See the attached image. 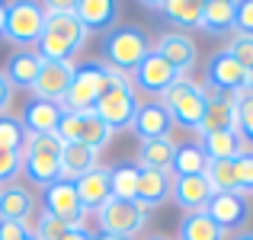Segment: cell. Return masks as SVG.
<instances>
[{"mask_svg": "<svg viewBox=\"0 0 253 240\" xmlns=\"http://www.w3.org/2000/svg\"><path fill=\"white\" fill-rule=\"evenodd\" d=\"M154 51L170 64L173 71H176V74H183V77L199 64V45H196V39L186 36V32H179V29L164 32V36L157 39Z\"/></svg>", "mask_w": 253, "mask_h": 240, "instance_id": "cell-14", "label": "cell"}, {"mask_svg": "<svg viewBox=\"0 0 253 240\" xmlns=\"http://www.w3.org/2000/svg\"><path fill=\"white\" fill-rule=\"evenodd\" d=\"M39 71H42V58L36 55V48H29V51H13V55L6 58L3 77L10 80L13 90H32Z\"/></svg>", "mask_w": 253, "mask_h": 240, "instance_id": "cell-24", "label": "cell"}, {"mask_svg": "<svg viewBox=\"0 0 253 240\" xmlns=\"http://www.w3.org/2000/svg\"><path fill=\"white\" fill-rule=\"evenodd\" d=\"M26 138L29 131L23 128L16 116H0V151H13V154H23Z\"/></svg>", "mask_w": 253, "mask_h": 240, "instance_id": "cell-33", "label": "cell"}, {"mask_svg": "<svg viewBox=\"0 0 253 240\" xmlns=\"http://www.w3.org/2000/svg\"><path fill=\"white\" fill-rule=\"evenodd\" d=\"M71 77H74V61H42L32 93H36V99H45V103H64Z\"/></svg>", "mask_w": 253, "mask_h": 240, "instance_id": "cell-16", "label": "cell"}, {"mask_svg": "<svg viewBox=\"0 0 253 240\" xmlns=\"http://www.w3.org/2000/svg\"><path fill=\"white\" fill-rule=\"evenodd\" d=\"M215 196V189H211V183L202 176H173V192L170 199L183 208V215H189V211H205V205H209V199Z\"/></svg>", "mask_w": 253, "mask_h": 240, "instance_id": "cell-18", "label": "cell"}, {"mask_svg": "<svg viewBox=\"0 0 253 240\" xmlns=\"http://www.w3.org/2000/svg\"><path fill=\"white\" fill-rule=\"evenodd\" d=\"M237 135L247 148H253V90L237 96Z\"/></svg>", "mask_w": 253, "mask_h": 240, "instance_id": "cell-35", "label": "cell"}, {"mask_svg": "<svg viewBox=\"0 0 253 240\" xmlns=\"http://www.w3.org/2000/svg\"><path fill=\"white\" fill-rule=\"evenodd\" d=\"M29 240H32V237H29Z\"/></svg>", "mask_w": 253, "mask_h": 240, "instance_id": "cell-48", "label": "cell"}, {"mask_svg": "<svg viewBox=\"0 0 253 240\" xmlns=\"http://www.w3.org/2000/svg\"><path fill=\"white\" fill-rule=\"evenodd\" d=\"M234 176H237V192L253 196V148L234 157Z\"/></svg>", "mask_w": 253, "mask_h": 240, "instance_id": "cell-38", "label": "cell"}, {"mask_svg": "<svg viewBox=\"0 0 253 240\" xmlns=\"http://www.w3.org/2000/svg\"><path fill=\"white\" fill-rule=\"evenodd\" d=\"M74 189H77V199H81V205H84L86 215H90V211H99L112 199L109 166H96V170H90L86 176H81L74 183Z\"/></svg>", "mask_w": 253, "mask_h": 240, "instance_id": "cell-20", "label": "cell"}, {"mask_svg": "<svg viewBox=\"0 0 253 240\" xmlns=\"http://www.w3.org/2000/svg\"><path fill=\"white\" fill-rule=\"evenodd\" d=\"M199 148L205 151L209 160H234L237 154L247 151V144L241 141L237 131H209V135H202Z\"/></svg>", "mask_w": 253, "mask_h": 240, "instance_id": "cell-29", "label": "cell"}, {"mask_svg": "<svg viewBox=\"0 0 253 240\" xmlns=\"http://www.w3.org/2000/svg\"><path fill=\"white\" fill-rule=\"evenodd\" d=\"M138 163H119L109 166V186H112V199L122 202H135V189H138Z\"/></svg>", "mask_w": 253, "mask_h": 240, "instance_id": "cell-32", "label": "cell"}, {"mask_svg": "<svg viewBox=\"0 0 253 240\" xmlns=\"http://www.w3.org/2000/svg\"><path fill=\"white\" fill-rule=\"evenodd\" d=\"M99 218V231L122 240H135L148 224V211L138 208L135 202H122V199H109L103 208L96 211Z\"/></svg>", "mask_w": 253, "mask_h": 240, "instance_id": "cell-9", "label": "cell"}, {"mask_svg": "<svg viewBox=\"0 0 253 240\" xmlns=\"http://www.w3.org/2000/svg\"><path fill=\"white\" fill-rule=\"evenodd\" d=\"M93 240H122V237H112V234H103V231H99V234H93Z\"/></svg>", "mask_w": 253, "mask_h": 240, "instance_id": "cell-46", "label": "cell"}, {"mask_svg": "<svg viewBox=\"0 0 253 240\" xmlns=\"http://www.w3.org/2000/svg\"><path fill=\"white\" fill-rule=\"evenodd\" d=\"M205 166H209V157L199 148L196 141L189 144H176V154H173V176H202Z\"/></svg>", "mask_w": 253, "mask_h": 240, "instance_id": "cell-31", "label": "cell"}, {"mask_svg": "<svg viewBox=\"0 0 253 240\" xmlns=\"http://www.w3.org/2000/svg\"><path fill=\"white\" fill-rule=\"evenodd\" d=\"M205 215L221 231H237L241 234L250 221V199L244 192H215L205 205Z\"/></svg>", "mask_w": 253, "mask_h": 240, "instance_id": "cell-13", "label": "cell"}, {"mask_svg": "<svg viewBox=\"0 0 253 240\" xmlns=\"http://www.w3.org/2000/svg\"><path fill=\"white\" fill-rule=\"evenodd\" d=\"M42 29H45V10H42V3H32V0H13V3H6L3 39L16 51L36 48V42L42 39Z\"/></svg>", "mask_w": 253, "mask_h": 240, "instance_id": "cell-7", "label": "cell"}, {"mask_svg": "<svg viewBox=\"0 0 253 240\" xmlns=\"http://www.w3.org/2000/svg\"><path fill=\"white\" fill-rule=\"evenodd\" d=\"M179 77H183V74H176V71H173L170 64L164 61V58L157 55L154 48H151L148 55H144V61L138 64L135 71H131V77H128V80H131V86H135V93H144V96L161 99Z\"/></svg>", "mask_w": 253, "mask_h": 240, "instance_id": "cell-12", "label": "cell"}, {"mask_svg": "<svg viewBox=\"0 0 253 240\" xmlns=\"http://www.w3.org/2000/svg\"><path fill=\"white\" fill-rule=\"evenodd\" d=\"M61 116H64V106H61V103L32 99V103H26L23 119H19V122H23V128L29 131V135H55Z\"/></svg>", "mask_w": 253, "mask_h": 240, "instance_id": "cell-22", "label": "cell"}, {"mask_svg": "<svg viewBox=\"0 0 253 240\" xmlns=\"http://www.w3.org/2000/svg\"><path fill=\"white\" fill-rule=\"evenodd\" d=\"M42 211L51 215V218H58V221L68 224V228H84V221H86V211H84L81 199H77V189H74L71 179H55V183L45 189Z\"/></svg>", "mask_w": 253, "mask_h": 240, "instance_id": "cell-11", "label": "cell"}, {"mask_svg": "<svg viewBox=\"0 0 253 240\" xmlns=\"http://www.w3.org/2000/svg\"><path fill=\"white\" fill-rule=\"evenodd\" d=\"M176 234H179V240H228V231H221L205 211H189V215H183Z\"/></svg>", "mask_w": 253, "mask_h": 240, "instance_id": "cell-30", "label": "cell"}, {"mask_svg": "<svg viewBox=\"0 0 253 240\" xmlns=\"http://www.w3.org/2000/svg\"><path fill=\"white\" fill-rule=\"evenodd\" d=\"M144 240H167V237H161V234H154V237H144Z\"/></svg>", "mask_w": 253, "mask_h": 240, "instance_id": "cell-47", "label": "cell"}, {"mask_svg": "<svg viewBox=\"0 0 253 240\" xmlns=\"http://www.w3.org/2000/svg\"><path fill=\"white\" fill-rule=\"evenodd\" d=\"M205 179L211 183L215 192H237V176H234V160H209Z\"/></svg>", "mask_w": 253, "mask_h": 240, "instance_id": "cell-34", "label": "cell"}, {"mask_svg": "<svg viewBox=\"0 0 253 240\" xmlns=\"http://www.w3.org/2000/svg\"><path fill=\"white\" fill-rule=\"evenodd\" d=\"M64 240H93V231H86V228H68Z\"/></svg>", "mask_w": 253, "mask_h": 240, "instance_id": "cell-43", "label": "cell"}, {"mask_svg": "<svg viewBox=\"0 0 253 240\" xmlns=\"http://www.w3.org/2000/svg\"><path fill=\"white\" fill-rule=\"evenodd\" d=\"M202 90H205V116L199 125V138L209 131H237V96L209 90V86H202Z\"/></svg>", "mask_w": 253, "mask_h": 240, "instance_id": "cell-15", "label": "cell"}, {"mask_svg": "<svg viewBox=\"0 0 253 240\" xmlns=\"http://www.w3.org/2000/svg\"><path fill=\"white\" fill-rule=\"evenodd\" d=\"M202 86L218 90V93H228V96H244L247 90H253V77L221 48V51H215V55L209 58V64H205V83Z\"/></svg>", "mask_w": 253, "mask_h": 240, "instance_id": "cell-10", "label": "cell"}, {"mask_svg": "<svg viewBox=\"0 0 253 240\" xmlns=\"http://www.w3.org/2000/svg\"><path fill=\"white\" fill-rule=\"evenodd\" d=\"M199 29L209 36H234V0H205Z\"/></svg>", "mask_w": 253, "mask_h": 240, "instance_id": "cell-28", "label": "cell"}, {"mask_svg": "<svg viewBox=\"0 0 253 240\" xmlns=\"http://www.w3.org/2000/svg\"><path fill=\"white\" fill-rule=\"evenodd\" d=\"M161 106L167 109L173 125L199 135V125H202V116H205V90H202V83H196V80H189V77H179L176 83L161 96Z\"/></svg>", "mask_w": 253, "mask_h": 240, "instance_id": "cell-5", "label": "cell"}, {"mask_svg": "<svg viewBox=\"0 0 253 240\" xmlns=\"http://www.w3.org/2000/svg\"><path fill=\"white\" fill-rule=\"evenodd\" d=\"M93 112L112 128V135L131 128V119H135V112H138V93H135V86H131V80L109 68V86H106V93L96 99Z\"/></svg>", "mask_w": 253, "mask_h": 240, "instance_id": "cell-3", "label": "cell"}, {"mask_svg": "<svg viewBox=\"0 0 253 240\" xmlns=\"http://www.w3.org/2000/svg\"><path fill=\"white\" fill-rule=\"evenodd\" d=\"M74 16L84 23L86 32H112L119 23V3L116 0H77Z\"/></svg>", "mask_w": 253, "mask_h": 240, "instance_id": "cell-21", "label": "cell"}, {"mask_svg": "<svg viewBox=\"0 0 253 240\" xmlns=\"http://www.w3.org/2000/svg\"><path fill=\"white\" fill-rule=\"evenodd\" d=\"M99 166V154L96 151H90L86 144H64L61 148V179H71V183H77L81 176H86L90 170H96Z\"/></svg>", "mask_w": 253, "mask_h": 240, "instance_id": "cell-26", "label": "cell"}, {"mask_svg": "<svg viewBox=\"0 0 253 240\" xmlns=\"http://www.w3.org/2000/svg\"><path fill=\"white\" fill-rule=\"evenodd\" d=\"M36 215V196L26 186L10 183L0 189V221H23L29 224V218Z\"/></svg>", "mask_w": 253, "mask_h": 240, "instance_id": "cell-23", "label": "cell"}, {"mask_svg": "<svg viewBox=\"0 0 253 240\" xmlns=\"http://www.w3.org/2000/svg\"><path fill=\"white\" fill-rule=\"evenodd\" d=\"M55 135H58V141H61V144L77 141V144H86L90 151H96V154L112 141V128L93 109L90 112H68V109H64V116H61V122H58Z\"/></svg>", "mask_w": 253, "mask_h": 240, "instance_id": "cell-8", "label": "cell"}, {"mask_svg": "<svg viewBox=\"0 0 253 240\" xmlns=\"http://www.w3.org/2000/svg\"><path fill=\"white\" fill-rule=\"evenodd\" d=\"M109 86V68L103 61H81L74 64V77L64 93V109L68 112H90L96 106V99Z\"/></svg>", "mask_w": 253, "mask_h": 240, "instance_id": "cell-6", "label": "cell"}, {"mask_svg": "<svg viewBox=\"0 0 253 240\" xmlns=\"http://www.w3.org/2000/svg\"><path fill=\"white\" fill-rule=\"evenodd\" d=\"M3 26H6V3L0 0V39H3Z\"/></svg>", "mask_w": 253, "mask_h": 240, "instance_id": "cell-44", "label": "cell"}, {"mask_svg": "<svg viewBox=\"0 0 253 240\" xmlns=\"http://www.w3.org/2000/svg\"><path fill=\"white\" fill-rule=\"evenodd\" d=\"M131 131L138 135V141H157V138H170L173 122H170L167 109L161 106V99L138 103V112H135V119H131Z\"/></svg>", "mask_w": 253, "mask_h": 240, "instance_id": "cell-17", "label": "cell"}, {"mask_svg": "<svg viewBox=\"0 0 253 240\" xmlns=\"http://www.w3.org/2000/svg\"><path fill=\"white\" fill-rule=\"evenodd\" d=\"M42 10L45 29L36 42V55L42 61H74V55L86 45V36H90L84 23L74 16V3L51 0V3H42Z\"/></svg>", "mask_w": 253, "mask_h": 240, "instance_id": "cell-1", "label": "cell"}, {"mask_svg": "<svg viewBox=\"0 0 253 240\" xmlns=\"http://www.w3.org/2000/svg\"><path fill=\"white\" fill-rule=\"evenodd\" d=\"M148 51H151V42L144 36V29H138V26H116L103 42V58H106L103 64L131 77V71L144 61Z\"/></svg>", "mask_w": 253, "mask_h": 240, "instance_id": "cell-4", "label": "cell"}, {"mask_svg": "<svg viewBox=\"0 0 253 240\" xmlns=\"http://www.w3.org/2000/svg\"><path fill=\"white\" fill-rule=\"evenodd\" d=\"M64 234H68V224H61L58 218L45 215V211L32 224V240H64Z\"/></svg>", "mask_w": 253, "mask_h": 240, "instance_id": "cell-37", "label": "cell"}, {"mask_svg": "<svg viewBox=\"0 0 253 240\" xmlns=\"http://www.w3.org/2000/svg\"><path fill=\"white\" fill-rule=\"evenodd\" d=\"M173 192V176L170 173H157V170H141L138 173V189H135V205L144 211L161 208L164 202H170Z\"/></svg>", "mask_w": 253, "mask_h": 240, "instance_id": "cell-19", "label": "cell"}, {"mask_svg": "<svg viewBox=\"0 0 253 240\" xmlns=\"http://www.w3.org/2000/svg\"><path fill=\"white\" fill-rule=\"evenodd\" d=\"M231 240H253V231H241V234H234Z\"/></svg>", "mask_w": 253, "mask_h": 240, "instance_id": "cell-45", "label": "cell"}, {"mask_svg": "<svg viewBox=\"0 0 253 240\" xmlns=\"http://www.w3.org/2000/svg\"><path fill=\"white\" fill-rule=\"evenodd\" d=\"M19 170H23V157L13 154V151H0V189L10 186L19 176Z\"/></svg>", "mask_w": 253, "mask_h": 240, "instance_id": "cell-39", "label": "cell"}, {"mask_svg": "<svg viewBox=\"0 0 253 240\" xmlns=\"http://www.w3.org/2000/svg\"><path fill=\"white\" fill-rule=\"evenodd\" d=\"M234 32L253 36V0H237L234 3Z\"/></svg>", "mask_w": 253, "mask_h": 240, "instance_id": "cell-40", "label": "cell"}, {"mask_svg": "<svg viewBox=\"0 0 253 240\" xmlns=\"http://www.w3.org/2000/svg\"><path fill=\"white\" fill-rule=\"evenodd\" d=\"M32 228L23 221H0V240H29Z\"/></svg>", "mask_w": 253, "mask_h": 240, "instance_id": "cell-41", "label": "cell"}, {"mask_svg": "<svg viewBox=\"0 0 253 240\" xmlns=\"http://www.w3.org/2000/svg\"><path fill=\"white\" fill-rule=\"evenodd\" d=\"M144 6H157L167 16L170 26H183V29H199L202 23V0H141Z\"/></svg>", "mask_w": 253, "mask_h": 240, "instance_id": "cell-25", "label": "cell"}, {"mask_svg": "<svg viewBox=\"0 0 253 240\" xmlns=\"http://www.w3.org/2000/svg\"><path fill=\"white\" fill-rule=\"evenodd\" d=\"M173 154H176V141H173V138L141 141V144H138V170L170 173L173 170ZM170 176H173V173H170Z\"/></svg>", "mask_w": 253, "mask_h": 240, "instance_id": "cell-27", "label": "cell"}, {"mask_svg": "<svg viewBox=\"0 0 253 240\" xmlns=\"http://www.w3.org/2000/svg\"><path fill=\"white\" fill-rule=\"evenodd\" d=\"M61 148L58 135H29L23 148V170L19 176H26L32 186L48 189L55 179H61Z\"/></svg>", "mask_w": 253, "mask_h": 240, "instance_id": "cell-2", "label": "cell"}, {"mask_svg": "<svg viewBox=\"0 0 253 240\" xmlns=\"http://www.w3.org/2000/svg\"><path fill=\"white\" fill-rule=\"evenodd\" d=\"M10 103H13V86L0 71V116H10Z\"/></svg>", "mask_w": 253, "mask_h": 240, "instance_id": "cell-42", "label": "cell"}, {"mask_svg": "<svg viewBox=\"0 0 253 240\" xmlns=\"http://www.w3.org/2000/svg\"><path fill=\"white\" fill-rule=\"evenodd\" d=\"M224 51H228V55L234 58V61L253 77V36H241V32H234Z\"/></svg>", "mask_w": 253, "mask_h": 240, "instance_id": "cell-36", "label": "cell"}]
</instances>
